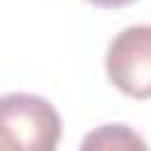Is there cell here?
<instances>
[{"label": "cell", "instance_id": "cell-1", "mask_svg": "<svg viewBox=\"0 0 151 151\" xmlns=\"http://www.w3.org/2000/svg\"><path fill=\"white\" fill-rule=\"evenodd\" d=\"M59 113L50 101L27 92L0 98V148L53 151L59 142Z\"/></svg>", "mask_w": 151, "mask_h": 151}, {"label": "cell", "instance_id": "cell-2", "mask_svg": "<svg viewBox=\"0 0 151 151\" xmlns=\"http://www.w3.org/2000/svg\"><path fill=\"white\" fill-rule=\"evenodd\" d=\"M107 77L127 98H151V24L127 27L110 42Z\"/></svg>", "mask_w": 151, "mask_h": 151}, {"label": "cell", "instance_id": "cell-3", "mask_svg": "<svg viewBox=\"0 0 151 151\" xmlns=\"http://www.w3.org/2000/svg\"><path fill=\"white\" fill-rule=\"evenodd\" d=\"M89 148H116V151L119 148H145V139L136 136L124 124H104L83 139V151H89Z\"/></svg>", "mask_w": 151, "mask_h": 151}, {"label": "cell", "instance_id": "cell-4", "mask_svg": "<svg viewBox=\"0 0 151 151\" xmlns=\"http://www.w3.org/2000/svg\"><path fill=\"white\" fill-rule=\"evenodd\" d=\"M92 6H101V9H122L127 3H136V0H89Z\"/></svg>", "mask_w": 151, "mask_h": 151}]
</instances>
